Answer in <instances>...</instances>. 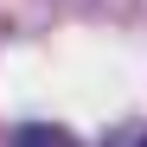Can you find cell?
<instances>
[{"mask_svg": "<svg viewBox=\"0 0 147 147\" xmlns=\"http://www.w3.org/2000/svg\"><path fill=\"white\" fill-rule=\"evenodd\" d=\"M13 147H77V134L58 121H26V128H13Z\"/></svg>", "mask_w": 147, "mask_h": 147, "instance_id": "1", "label": "cell"}, {"mask_svg": "<svg viewBox=\"0 0 147 147\" xmlns=\"http://www.w3.org/2000/svg\"><path fill=\"white\" fill-rule=\"evenodd\" d=\"M115 147H147V128H134V134H121Z\"/></svg>", "mask_w": 147, "mask_h": 147, "instance_id": "2", "label": "cell"}]
</instances>
